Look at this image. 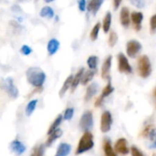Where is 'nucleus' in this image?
<instances>
[{"label": "nucleus", "mask_w": 156, "mask_h": 156, "mask_svg": "<svg viewBox=\"0 0 156 156\" xmlns=\"http://www.w3.org/2000/svg\"><path fill=\"white\" fill-rule=\"evenodd\" d=\"M26 75H27V80L28 83H30L32 86L38 88V89L42 87L46 80L45 72L40 68H37V67L29 68L27 70Z\"/></svg>", "instance_id": "nucleus-1"}, {"label": "nucleus", "mask_w": 156, "mask_h": 156, "mask_svg": "<svg viewBox=\"0 0 156 156\" xmlns=\"http://www.w3.org/2000/svg\"><path fill=\"white\" fill-rule=\"evenodd\" d=\"M94 145V142H93V136L90 132H86L83 133V135L81 136L77 150H76V154H81L87 151H90Z\"/></svg>", "instance_id": "nucleus-2"}, {"label": "nucleus", "mask_w": 156, "mask_h": 156, "mask_svg": "<svg viewBox=\"0 0 156 156\" xmlns=\"http://www.w3.org/2000/svg\"><path fill=\"white\" fill-rule=\"evenodd\" d=\"M151 72H152V66H151V62H150L148 56H146V55L141 56L139 58V61H138L139 75L142 78L146 79L151 75Z\"/></svg>", "instance_id": "nucleus-3"}, {"label": "nucleus", "mask_w": 156, "mask_h": 156, "mask_svg": "<svg viewBox=\"0 0 156 156\" xmlns=\"http://www.w3.org/2000/svg\"><path fill=\"white\" fill-rule=\"evenodd\" d=\"M92 125H93L92 112L90 111H87L81 116V119H80V129L82 131H84L85 133L86 132H90V130L92 128Z\"/></svg>", "instance_id": "nucleus-4"}, {"label": "nucleus", "mask_w": 156, "mask_h": 156, "mask_svg": "<svg viewBox=\"0 0 156 156\" xmlns=\"http://www.w3.org/2000/svg\"><path fill=\"white\" fill-rule=\"evenodd\" d=\"M112 124V117L110 112H104L101 118V131L102 133H108Z\"/></svg>", "instance_id": "nucleus-5"}, {"label": "nucleus", "mask_w": 156, "mask_h": 156, "mask_svg": "<svg viewBox=\"0 0 156 156\" xmlns=\"http://www.w3.org/2000/svg\"><path fill=\"white\" fill-rule=\"evenodd\" d=\"M4 88H5V91L7 92V94L11 98L16 99L18 97V90L15 86L12 78H6L5 79V80L4 82Z\"/></svg>", "instance_id": "nucleus-6"}, {"label": "nucleus", "mask_w": 156, "mask_h": 156, "mask_svg": "<svg viewBox=\"0 0 156 156\" xmlns=\"http://www.w3.org/2000/svg\"><path fill=\"white\" fill-rule=\"evenodd\" d=\"M142 49V45L137 40H130L127 43V54L131 58H134L136 54Z\"/></svg>", "instance_id": "nucleus-7"}, {"label": "nucleus", "mask_w": 156, "mask_h": 156, "mask_svg": "<svg viewBox=\"0 0 156 156\" xmlns=\"http://www.w3.org/2000/svg\"><path fill=\"white\" fill-rule=\"evenodd\" d=\"M118 60H119V71L120 72L131 73L133 71V69H132L127 58L124 56V54L120 53L118 56Z\"/></svg>", "instance_id": "nucleus-8"}, {"label": "nucleus", "mask_w": 156, "mask_h": 156, "mask_svg": "<svg viewBox=\"0 0 156 156\" xmlns=\"http://www.w3.org/2000/svg\"><path fill=\"white\" fill-rule=\"evenodd\" d=\"M112 91H113V87H112L111 81H109V83H108V84L105 86V88L103 89L101 94L97 98V100H96V101H95V103H94L95 107H100V106L102 104L103 100H104L106 97H108Z\"/></svg>", "instance_id": "nucleus-9"}, {"label": "nucleus", "mask_w": 156, "mask_h": 156, "mask_svg": "<svg viewBox=\"0 0 156 156\" xmlns=\"http://www.w3.org/2000/svg\"><path fill=\"white\" fill-rule=\"evenodd\" d=\"M115 151L118 154H121L122 155H126L129 154V148H128V143L126 139L121 138L119 139L115 144Z\"/></svg>", "instance_id": "nucleus-10"}, {"label": "nucleus", "mask_w": 156, "mask_h": 156, "mask_svg": "<svg viewBox=\"0 0 156 156\" xmlns=\"http://www.w3.org/2000/svg\"><path fill=\"white\" fill-rule=\"evenodd\" d=\"M131 17H132V22L133 24V27L135 28L136 31H139L142 28V21L144 19V15L142 12H137V11H133L131 14Z\"/></svg>", "instance_id": "nucleus-11"}, {"label": "nucleus", "mask_w": 156, "mask_h": 156, "mask_svg": "<svg viewBox=\"0 0 156 156\" xmlns=\"http://www.w3.org/2000/svg\"><path fill=\"white\" fill-rule=\"evenodd\" d=\"M112 56L110 55L106 58V59L103 62V65L101 68V77L104 80L110 79V69L112 66Z\"/></svg>", "instance_id": "nucleus-12"}, {"label": "nucleus", "mask_w": 156, "mask_h": 156, "mask_svg": "<svg viewBox=\"0 0 156 156\" xmlns=\"http://www.w3.org/2000/svg\"><path fill=\"white\" fill-rule=\"evenodd\" d=\"M130 17H131V14L129 11V8L127 6H123L121 10V14H120V19H121V23L124 27H128L130 26Z\"/></svg>", "instance_id": "nucleus-13"}, {"label": "nucleus", "mask_w": 156, "mask_h": 156, "mask_svg": "<svg viewBox=\"0 0 156 156\" xmlns=\"http://www.w3.org/2000/svg\"><path fill=\"white\" fill-rule=\"evenodd\" d=\"M98 89H99V85H98V83H96V82L91 83L90 85H89L88 88H87L86 93H85L84 101H90L91 98H92V97L96 94V92L98 91Z\"/></svg>", "instance_id": "nucleus-14"}, {"label": "nucleus", "mask_w": 156, "mask_h": 156, "mask_svg": "<svg viewBox=\"0 0 156 156\" xmlns=\"http://www.w3.org/2000/svg\"><path fill=\"white\" fill-rule=\"evenodd\" d=\"M10 148L17 155H21L26 151V146L21 142H19L18 140H14L10 144Z\"/></svg>", "instance_id": "nucleus-15"}, {"label": "nucleus", "mask_w": 156, "mask_h": 156, "mask_svg": "<svg viewBox=\"0 0 156 156\" xmlns=\"http://www.w3.org/2000/svg\"><path fill=\"white\" fill-rule=\"evenodd\" d=\"M71 151V146L69 144L62 143L58 145L55 156H68Z\"/></svg>", "instance_id": "nucleus-16"}, {"label": "nucleus", "mask_w": 156, "mask_h": 156, "mask_svg": "<svg viewBox=\"0 0 156 156\" xmlns=\"http://www.w3.org/2000/svg\"><path fill=\"white\" fill-rule=\"evenodd\" d=\"M102 4H103V0H92L88 4V7H87L88 11H90L93 15H95Z\"/></svg>", "instance_id": "nucleus-17"}, {"label": "nucleus", "mask_w": 156, "mask_h": 156, "mask_svg": "<svg viewBox=\"0 0 156 156\" xmlns=\"http://www.w3.org/2000/svg\"><path fill=\"white\" fill-rule=\"evenodd\" d=\"M103 151H104V155L105 156H118L114 150L112 149L111 141L107 138H105L104 142H103Z\"/></svg>", "instance_id": "nucleus-18"}, {"label": "nucleus", "mask_w": 156, "mask_h": 156, "mask_svg": "<svg viewBox=\"0 0 156 156\" xmlns=\"http://www.w3.org/2000/svg\"><path fill=\"white\" fill-rule=\"evenodd\" d=\"M83 73H84V69L81 68L80 69H79V71L77 72V74L75 75L72 84H71V92H73L75 90V89L77 88V86L79 85L80 82H81V79L83 77Z\"/></svg>", "instance_id": "nucleus-19"}, {"label": "nucleus", "mask_w": 156, "mask_h": 156, "mask_svg": "<svg viewBox=\"0 0 156 156\" xmlns=\"http://www.w3.org/2000/svg\"><path fill=\"white\" fill-rule=\"evenodd\" d=\"M59 48V42L55 39V38H52L48 41V51L50 55H53L57 52V50Z\"/></svg>", "instance_id": "nucleus-20"}, {"label": "nucleus", "mask_w": 156, "mask_h": 156, "mask_svg": "<svg viewBox=\"0 0 156 156\" xmlns=\"http://www.w3.org/2000/svg\"><path fill=\"white\" fill-rule=\"evenodd\" d=\"M62 135V131L60 130V129H58V130H56L54 133H52L50 135H49V137L48 138V140H47V142H46V146H49L54 141H56L57 139H58L60 136Z\"/></svg>", "instance_id": "nucleus-21"}, {"label": "nucleus", "mask_w": 156, "mask_h": 156, "mask_svg": "<svg viewBox=\"0 0 156 156\" xmlns=\"http://www.w3.org/2000/svg\"><path fill=\"white\" fill-rule=\"evenodd\" d=\"M111 24H112V14H111V12L108 11L105 15V17L103 19V23H102L103 30L105 33L109 32L110 27H111Z\"/></svg>", "instance_id": "nucleus-22"}, {"label": "nucleus", "mask_w": 156, "mask_h": 156, "mask_svg": "<svg viewBox=\"0 0 156 156\" xmlns=\"http://www.w3.org/2000/svg\"><path fill=\"white\" fill-rule=\"evenodd\" d=\"M73 79H74V78H73L72 75L69 76V77L66 79V80H65V82H64V84H63V86H62V88H61V90H60V91H59V96H60V97H63V95L66 93V91L68 90V89L69 88V86L72 84Z\"/></svg>", "instance_id": "nucleus-23"}, {"label": "nucleus", "mask_w": 156, "mask_h": 156, "mask_svg": "<svg viewBox=\"0 0 156 156\" xmlns=\"http://www.w3.org/2000/svg\"><path fill=\"white\" fill-rule=\"evenodd\" d=\"M61 122H62V115L59 114V115L55 119V121L53 122V123L50 125V127H49V129H48V134L50 135L52 133H54L56 130H58V127L59 126V124L61 123Z\"/></svg>", "instance_id": "nucleus-24"}, {"label": "nucleus", "mask_w": 156, "mask_h": 156, "mask_svg": "<svg viewBox=\"0 0 156 156\" xmlns=\"http://www.w3.org/2000/svg\"><path fill=\"white\" fill-rule=\"evenodd\" d=\"M95 72H96V71H95L94 69H90V70L87 71L86 73H84V75H83V77H82V79H81V84H82V85L88 84V82H90V81L92 80V78H93Z\"/></svg>", "instance_id": "nucleus-25"}, {"label": "nucleus", "mask_w": 156, "mask_h": 156, "mask_svg": "<svg viewBox=\"0 0 156 156\" xmlns=\"http://www.w3.org/2000/svg\"><path fill=\"white\" fill-rule=\"evenodd\" d=\"M40 16L44 17H52L54 16V10L50 6H44L40 11Z\"/></svg>", "instance_id": "nucleus-26"}, {"label": "nucleus", "mask_w": 156, "mask_h": 156, "mask_svg": "<svg viewBox=\"0 0 156 156\" xmlns=\"http://www.w3.org/2000/svg\"><path fill=\"white\" fill-rule=\"evenodd\" d=\"M37 100H32L27 103V108H26V114L27 116L32 114V112H34V110L37 106Z\"/></svg>", "instance_id": "nucleus-27"}, {"label": "nucleus", "mask_w": 156, "mask_h": 156, "mask_svg": "<svg viewBox=\"0 0 156 156\" xmlns=\"http://www.w3.org/2000/svg\"><path fill=\"white\" fill-rule=\"evenodd\" d=\"M87 63L89 65V67L91 69H96L97 68V65H98V57L96 56H90L88 60H87Z\"/></svg>", "instance_id": "nucleus-28"}, {"label": "nucleus", "mask_w": 156, "mask_h": 156, "mask_svg": "<svg viewBox=\"0 0 156 156\" xmlns=\"http://www.w3.org/2000/svg\"><path fill=\"white\" fill-rule=\"evenodd\" d=\"M154 129V126L152 123H147V124L144 126V130H143V132H142V136H143V137H149L151 132H152Z\"/></svg>", "instance_id": "nucleus-29"}, {"label": "nucleus", "mask_w": 156, "mask_h": 156, "mask_svg": "<svg viewBox=\"0 0 156 156\" xmlns=\"http://www.w3.org/2000/svg\"><path fill=\"white\" fill-rule=\"evenodd\" d=\"M100 27H101V24L100 23H97L94 27H93V28H92V30H91V32H90V38H91V40H96L97 38H98V34H99V30H100Z\"/></svg>", "instance_id": "nucleus-30"}, {"label": "nucleus", "mask_w": 156, "mask_h": 156, "mask_svg": "<svg viewBox=\"0 0 156 156\" xmlns=\"http://www.w3.org/2000/svg\"><path fill=\"white\" fill-rule=\"evenodd\" d=\"M117 40H118V36H117L116 32L112 31L110 33V37H109V46L110 47H113L116 44Z\"/></svg>", "instance_id": "nucleus-31"}, {"label": "nucleus", "mask_w": 156, "mask_h": 156, "mask_svg": "<svg viewBox=\"0 0 156 156\" xmlns=\"http://www.w3.org/2000/svg\"><path fill=\"white\" fill-rule=\"evenodd\" d=\"M73 113H74V109L73 108H68V109H66V111L64 112V119L67 120V121L71 120V118L73 116Z\"/></svg>", "instance_id": "nucleus-32"}, {"label": "nucleus", "mask_w": 156, "mask_h": 156, "mask_svg": "<svg viewBox=\"0 0 156 156\" xmlns=\"http://www.w3.org/2000/svg\"><path fill=\"white\" fill-rule=\"evenodd\" d=\"M150 27H151V33H154L156 31V14L154 15L150 19Z\"/></svg>", "instance_id": "nucleus-33"}, {"label": "nucleus", "mask_w": 156, "mask_h": 156, "mask_svg": "<svg viewBox=\"0 0 156 156\" xmlns=\"http://www.w3.org/2000/svg\"><path fill=\"white\" fill-rule=\"evenodd\" d=\"M131 151H132V155L133 156H145L143 154V152L141 150H139L135 146H133L132 149H131Z\"/></svg>", "instance_id": "nucleus-34"}, {"label": "nucleus", "mask_w": 156, "mask_h": 156, "mask_svg": "<svg viewBox=\"0 0 156 156\" xmlns=\"http://www.w3.org/2000/svg\"><path fill=\"white\" fill-rule=\"evenodd\" d=\"M21 52H22L24 55L27 56V55H29V54L32 52V49H31V48H29L28 46L24 45V46H22V48H21Z\"/></svg>", "instance_id": "nucleus-35"}, {"label": "nucleus", "mask_w": 156, "mask_h": 156, "mask_svg": "<svg viewBox=\"0 0 156 156\" xmlns=\"http://www.w3.org/2000/svg\"><path fill=\"white\" fill-rule=\"evenodd\" d=\"M131 3L134 5H136L137 7H144L145 5V2L143 0H136V1H131Z\"/></svg>", "instance_id": "nucleus-36"}, {"label": "nucleus", "mask_w": 156, "mask_h": 156, "mask_svg": "<svg viewBox=\"0 0 156 156\" xmlns=\"http://www.w3.org/2000/svg\"><path fill=\"white\" fill-rule=\"evenodd\" d=\"M79 8L80 11H84L86 8V1L85 0H80L79 1Z\"/></svg>", "instance_id": "nucleus-37"}, {"label": "nucleus", "mask_w": 156, "mask_h": 156, "mask_svg": "<svg viewBox=\"0 0 156 156\" xmlns=\"http://www.w3.org/2000/svg\"><path fill=\"white\" fill-rule=\"evenodd\" d=\"M120 4H121V0H114V1H113V6H114V9H117Z\"/></svg>", "instance_id": "nucleus-38"}, {"label": "nucleus", "mask_w": 156, "mask_h": 156, "mask_svg": "<svg viewBox=\"0 0 156 156\" xmlns=\"http://www.w3.org/2000/svg\"><path fill=\"white\" fill-rule=\"evenodd\" d=\"M31 156H37V147L34 148V150H33V152L31 154Z\"/></svg>", "instance_id": "nucleus-39"}, {"label": "nucleus", "mask_w": 156, "mask_h": 156, "mask_svg": "<svg viewBox=\"0 0 156 156\" xmlns=\"http://www.w3.org/2000/svg\"><path fill=\"white\" fill-rule=\"evenodd\" d=\"M150 148H156V140L154 143H152V144L150 145Z\"/></svg>", "instance_id": "nucleus-40"}, {"label": "nucleus", "mask_w": 156, "mask_h": 156, "mask_svg": "<svg viewBox=\"0 0 156 156\" xmlns=\"http://www.w3.org/2000/svg\"><path fill=\"white\" fill-rule=\"evenodd\" d=\"M154 97L156 98V88H155V90H154Z\"/></svg>", "instance_id": "nucleus-41"}, {"label": "nucleus", "mask_w": 156, "mask_h": 156, "mask_svg": "<svg viewBox=\"0 0 156 156\" xmlns=\"http://www.w3.org/2000/svg\"><path fill=\"white\" fill-rule=\"evenodd\" d=\"M152 156H156V154H153Z\"/></svg>", "instance_id": "nucleus-42"}]
</instances>
